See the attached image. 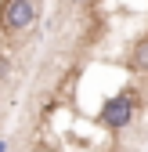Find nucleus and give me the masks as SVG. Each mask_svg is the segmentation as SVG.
I'll return each instance as SVG.
<instances>
[{"label":"nucleus","mask_w":148,"mask_h":152,"mask_svg":"<svg viewBox=\"0 0 148 152\" xmlns=\"http://www.w3.org/2000/svg\"><path fill=\"white\" fill-rule=\"evenodd\" d=\"M130 116H134V105L126 102L123 94H119V98H108V102H105V116H101V120L112 127V130L126 127V123H130Z\"/></svg>","instance_id":"obj_2"},{"label":"nucleus","mask_w":148,"mask_h":152,"mask_svg":"<svg viewBox=\"0 0 148 152\" xmlns=\"http://www.w3.org/2000/svg\"><path fill=\"white\" fill-rule=\"evenodd\" d=\"M137 62H141V69H148V44H141V51H137Z\"/></svg>","instance_id":"obj_3"},{"label":"nucleus","mask_w":148,"mask_h":152,"mask_svg":"<svg viewBox=\"0 0 148 152\" xmlns=\"http://www.w3.org/2000/svg\"><path fill=\"white\" fill-rule=\"evenodd\" d=\"M0 15H4L7 29H25L36 18V4L33 0H7V4H0Z\"/></svg>","instance_id":"obj_1"}]
</instances>
